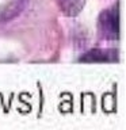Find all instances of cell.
<instances>
[{
	"instance_id": "6da1fadb",
	"label": "cell",
	"mask_w": 126,
	"mask_h": 130,
	"mask_svg": "<svg viewBox=\"0 0 126 130\" xmlns=\"http://www.w3.org/2000/svg\"><path fill=\"white\" fill-rule=\"evenodd\" d=\"M99 30L104 38L117 39L119 37V11H118V6L104 11L100 15Z\"/></svg>"
},
{
	"instance_id": "7a4b0ae2",
	"label": "cell",
	"mask_w": 126,
	"mask_h": 130,
	"mask_svg": "<svg viewBox=\"0 0 126 130\" xmlns=\"http://www.w3.org/2000/svg\"><path fill=\"white\" fill-rule=\"evenodd\" d=\"M23 0H0V20L15 15L22 6Z\"/></svg>"
},
{
	"instance_id": "3957f363",
	"label": "cell",
	"mask_w": 126,
	"mask_h": 130,
	"mask_svg": "<svg viewBox=\"0 0 126 130\" xmlns=\"http://www.w3.org/2000/svg\"><path fill=\"white\" fill-rule=\"evenodd\" d=\"M61 8L68 15H76L83 8L85 0H58Z\"/></svg>"
},
{
	"instance_id": "277c9868",
	"label": "cell",
	"mask_w": 126,
	"mask_h": 130,
	"mask_svg": "<svg viewBox=\"0 0 126 130\" xmlns=\"http://www.w3.org/2000/svg\"><path fill=\"white\" fill-rule=\"evenodd\" d=\"M108 50H92L87 53L84 57H81V61H89V62H92V61H106L108 60Z\"/></svg>"
}]
</instances>
